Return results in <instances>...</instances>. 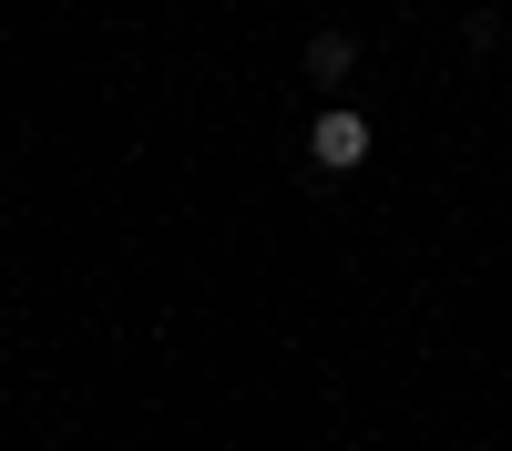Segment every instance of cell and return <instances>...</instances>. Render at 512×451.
Returning a JSON list of instances; mask_svg holds the SVG:
<instances>
[{"mask_svg":"<svg viewBox=\"0 0 512 451\" xmlns=\"http://www.w3.org/2000/svg\"><path fill=\"white\" fill-rule=\"evenodd\" d=\"M308 154L328 164V175H349V164H369V113H359V103H328V113L308 123Z\"/></svg>","mask_w":512,"mask_h":451,"instance_id":"cell-1","label":"cell"},{"mask_svg":"<svg viewBox=\"0 0 512 451\" xmlns=\"http://www.w3.org/2000/svg\"><path fill=\"white\" fill-rule=\"evenodd\" d=\"M349 72H359V31H308V82H328V93H338Z\"/></svg>","mask_w":512,"mask_h":451,"instance_id":"cell-2","label":"cell"}]
</instances>
